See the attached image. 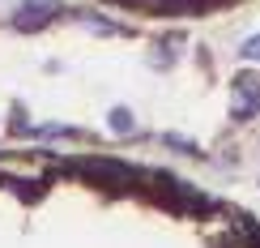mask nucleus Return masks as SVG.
Segmentation results:
<instances>
[{
	"label": "nucleus",
	"mask_w": 260,
	"mask_h": 248,
	"mask_svg": "<svg viewBox=\"0 0 260 248\" xmlns=\"http://www.w3.org/2000/svg\"><path fill=\"white\" fill-rule=\"evenodd\" d=\"M103 5L128 9V13H145V17H201V13L231 9L239 0H103Z\"/></svg>",
	"instance_id": "obj_1"
}]
</instances>
